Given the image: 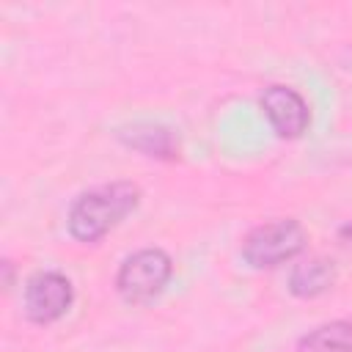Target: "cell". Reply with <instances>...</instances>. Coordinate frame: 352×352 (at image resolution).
<instances>
[{
	"mask_svg": "<svg viewBox=\"0 0 352 352\" xmlns=\"http://www.w3.org/2000/svg\"><path fill=\"white\" fill-rule=\"evenodd\" d=\"M140 201V187L132 182H113L82 192L69 209V234L80 242H96L116 228Z\"/></svg>",
	"mask_w": 352,
	"mask_h": 352,
	"instance_id": "6da1fadb",
	"label": "cell"
},
{
	"mask_svg": "<svg viewBox=\"0 0 352 352\" xmlns=\"http://www.w3.org/2000/svg\"><path fill=\"white\" fill-rule=\"evenodd\" d=\"M305 248V228L286 217L253 228L242 242V258L253 270H270L294 258Z\"/></svg>",
	"mask_w": 352,
	"mask_h": 352,
	"instance_id": "7a4b0ae2",
	"label": "cell"
},
{
	"mask_svg": "<svg viewBox=\"0 0 352 352\" xmlns=\"http://www.w3.org/2000/svg\"><path fill=\"white\" fill-rule=\"evenodd\" d=\"M170 272H173V264L165 250L143 248L121 264L116 275V289L126 302L143 305V302H151L165 289V283L170 280Z\"/></svg>",
	"mask_w": 352,
	"mask_h": 352,
	"instance_id": "3957f363",
	"label": "cell"
},
{
	"mask_svg": "<svg viewBox=\"0 0 352 352\" xmlns=\"http://www.w3.org/2000/svg\"><path fill=\"white\" fill-rule=\"evenodd\" d=\"M74 300L72 280L60 272L44 270L28 278L25 283V314L36 324H50L60 319Z\"/></svg>",
	"mask_w": 352,
	"mask_h": 352,
	"instance_id": "277c9868",
	"label": "cell"
},
{
	"mask_svg": "<svg viewBox=\"0 0 352 352\" xmlns=\"http://www.w3.org/2000/svg\"><path fill=\"white\" fill-rule=\"evenodd\" d=\"M267 121L272 124V129L280 135V138H300L305 129H308V121H311V113H308V104L305 99L289 88V85H270L261 99H258Z\"/></svg>",
	"mask_w": 352,
	"mask_h": 352,
	"instance_id": "5b68a950",
	"label": "cell"
},
{
	"mask_svg": "<svg viewBox=\"0 0 352 352\" xmlns=\"http://www.w3.org/2000/svg\"><path fill=\"white\" fill-rule=\"evenodd\" d=\"M333 280H336L333 261L314 256L294 264V270L289 272V292L294 297H319L333 286Z\"/></svg>",
	"mask_w": 352,
	"mask_h": 352,
	"instance_id": "8992f818",
	"label": "cell"
},
{
	"mask_svg": "<svg viewBox=\"0 0 352 352\" xmlns=\"http://www.w3.org/2000/svg\"><path fill=\"white\" fill-rule=\"evenodd\" d=\"M297 352H352V319H336L305 333Z\"/></svg>",
	"mask_w": 352,
	"mask_h": 352,
	"instance_id": "52a82bcc",
	"label": "cell"
},
{
	"mask_svg": "<svg viewBox=\"0 0 352 352\" xmlns=\"http://www.w3.org/2000/svg\"><path fill=\"white\" fill-rule=\"evenodd\" d=\"M121 138L129 146L146 151L148 157H173L176 148H179V143L173 140V135L165 126H154V124H138L132 129H124Z\"/></svg>",
	"mask_w": 352,
	"mask_h": 352,
	"instance_id": "ba28073f",
	"label": "cell"
},
{
	"mask_svg": "<svg viewBox=\"0 0 352 352\" xmlns=\"http://www.w3.org/2000/svg\"><path fill=\"white\" fill-rule=\"evenodd\" d=\"M338 236H341L344 242H349V245H352V220H346V223L338 228Z\"/></svg>",
	"mask_w": 352,
	"mask_h": 352,
	"instance_id": "9c48e42d",
	"label": "cell"
}]
</instances>
